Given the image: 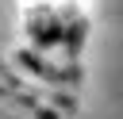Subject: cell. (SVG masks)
I'll use <instances>...</instances> for the list:
<instances>
[{
	"instance_id": "1",
	"label": "cell",
	"mask_w": 123,
	"mask_h": 119,
	"mask_svg": "<svg viewBox=\"0 0 123 119\" xmlns=\"http://www.w3.org/2000/svg\"><path fill=\"white\" fill-rule=\"evenodd\" d=\"M31 4H58V0H31Z\"/></svg>"
}]
</instances>
